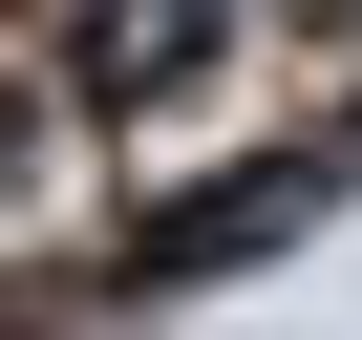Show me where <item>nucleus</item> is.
<instances>
[{
	"instance_id": "7ed1b4c3",
	"label": "nucleus",
	"mask_w": 362,
	"mask_h": 340,
	"mask_svg": "<svg viewBox=\"0 0 362 340\" xmlns=\"http://www.w3.org/2000/svg\"><path fill=\"white\" fill-rule=\"evenodd\" d=\"M64 149H86V85H64V64H0V234H43Z\"/></svg>"
},
{
	"instance_id": "f03ea898",
	"label": "nucleus",
	"mask_w": 362,
	"mask_h": 340,
	"mask_svg": "<svg viewBox=\"0 0 362 340\" xmlns=\"http://www.w3.org/2000/svg\"><path fill=\"white\" fill-rule=\"evenodd\" d=\"M341 192H362V170H341L320 128H298V149H235L214 192H170V213H128V277H149V298H214V277H256V255H298V234H320Z\"/></svg>"
},
{
	"instance_id": "f257e3e1",
	"label": "nucleus",
	"mask_w": 362,
	"mask_h": 340,
	"mask_svg": "<svg viewBox=\"0 0 362 340\" xmlns=\"http://www.w3.org/2000/svg\"><path fill=\"white\" fill-rule=\"evenodd\" d=\"M235 43H256V0H64L43 22V64L86 85V128H192L235 85Z\"/></svg>"
}]
</instances>
